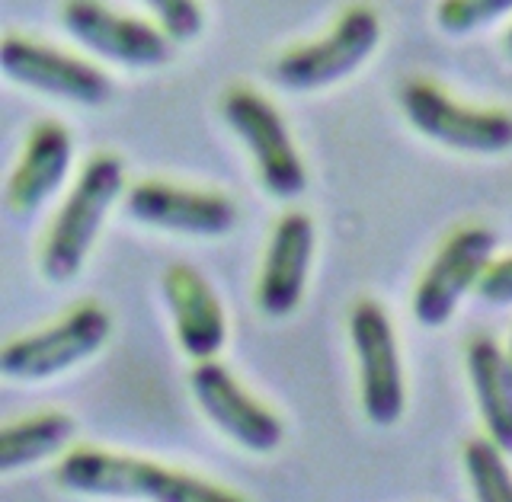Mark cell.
Here are the masks:
<instances>
[{"instance_id":"1","label":"cell","mask_w":512,"mask_h":502,"mask_svg":"<svg viewBox=\"0 0 512 502\" xmlns=\"http://www.w3.org/2000/svg\"><path fill=\"white\" fill-rule=\"evenodd\" d=\"M125 199V167L116 154H93L58 205L39 247V269L48 282L64 285L84 269L103 224Z\"/></svg>"},{"instance_id":"2","label":"cell","mask_w":512,"mask_h":502,"mask_svg":"<svg viewBox=\"0 0 512 502\" xmlns=\"http://www.w3.org/2000/svg\"><path fill=\"white\" fill-rule=\"evenodd\" d=\"M58 483L64 490L100 499H132V502H244L240 496L189 477L167 471L154 461L125 458L112 451L80 448L58 464Z\"/></svg>"},{"instance_id":"3","label":"cell","mask_w":512,"mask_h":502,"mask_svg":"<svg viewBox=\"0 0 512 502\" xmlns=\"http://www.w3.org/2000/svg\"><path fill=\"white\" fill-rule=\"evenodd\" d=\"M381 16L372 4H349L311 42L285 48L269 64L276 87L292 93H314L343 84L375 55L381 42Z\"/></svg>"},{"instance_id":"4","label":"cell","mask_w":512,"mask_h":502,"mask_svg":"<svg viewBox=\"0 0 512 502\" xmlns=\"http://www.w3.org/2000/svg\"><path fill=\"white\" fill-rule=\"evenodd\" d=\"M397 106L413 132L458 154L496 157L512 151V112L503 106H474L439 87L436 80L413 77L397 90Z\"/></svg>"},{"instance_id":"5","label":"cell","mask_w":512,"mask_h":502,"mask_svg":"<svg viewBox=\"0 0 512 502\" xmlns=\"http://www.w3.org/2000/svg\"><path fill=\"white\" fill-rule=\"evenodd\" d=\"M221 119L237 135L260 176L263 189L276 199H298L308 189V167L276 103L253 87H228L221 93Z\"/></svg>"},{"instance_id":"6","label":"cell","mask_w":512,"mask_h":502,"mask_svg":"<svg viewBox=\"0 0 512 502\" xmlns=\"http://www.w3.org/2000/svg\"><path fill=\"white\" fill-rule=\"evenodd\" d=\"M112 317L100 304H77L48 327L16 336L0 352V371L10 381H48L87 362L109 343Z\"/></svg>"},{"instance_id":"7","label":"cell","mask_w":512,"mask_h":502,"mask_svg":"<svg viewBox=\"0 0 512 502\" xmlns=\"http://www.w3.org/2000/svg\"><path fill=\"white\" fill-rule=\"evenodd\" d=\"M349 346L359 368V397L365 419L375 426H394L404 416L407 387L394 323L378 301L365 298L352 304Z\"/></svg>"},{"instance_id":"8","label":"cell","mask_w":512,"mask_h":502,"mask_svg":"<svg viewBox=\"0 0 512 502\" xmlns=\"http://www.w3.org/2000/svg\"><path fill=\"white\" fill-rule=\"evenodd\" d=\"M64 32L84 45L96 58L122 64V68H160L170 58V36L157 23L122 13L103 0H64L61 4Z\"/></svg>"},{"instance_id":"9","label":"cell","mask_w":512,"mask_h":502,"mask_svg":"<svg viewBox=\"0 0 512 502\" xmlns=\"http://www.w3.org/2000/svg\"><path fill=\"white\" fill-rule=\"evenodd\" d=\"M496 256V234L480 224H464L445 237V244L429 259L413 291V317L423 327H445L458 304L474 295L487 263Z\"/></svg>"},{"instance_id":"10","label":"cell","mask_w":512,"mask_h":502,"mask_svg":"<svg viewBox=\"0 0 512 502\" xmlns=\"http://www.w3.org/2000/svg\"><path fill=\"white\" fill-rule=\"evenodd\" d=\"M0 68L13 84L55 96L64 103L100 106L112 96V80L93 61L29 36L10 32L0 45Z\"/></svg>"},{"instance_id":"11","label":"cell","mask_w":512,"mask_h":502,"mask_svg":"<svg viewBox=\"0 0 512 502\" xmlns=\"http://www.w3.org/2000/svg\"><path fill=\"white\" fill-rule=\"evenodd\" d=\"M125 212L144 228L183 237H224L237 228V205L215 189L138 180L125 189Z\"/></svg>"},{"instance_id":"12","label":"cell","mask_w":512,"mask_h":502,"mask_svg":"<svg viewBox=\"0 0 512 502\" xmlns=\"http://www.w3.org/2000/svg\"><path fill=\"white\" fill-rule=\"evenodd\" d=\"M189 387L199 410L240 448L253 451V455H269V451L282 445L285 429L279 416L263 407L253 394H247L244 384L215 359L196 362L189 375Z\"/></svg>"},{"instance_id":"13","label":"cell","mask_w":512,"mask_h":502,"mask_svg":"<svg viewBox=\"0 0 512 502\" xmlns=\"http://www.w3.org/2000/svg\"><path fill=\"white\" fill-rule=\"evenodd\" d=\"M74 164V138L55 119H42L32 125L23 141L7 180V212L13 218H36L52 202L61 186L68 183Z\"/></svg>"},{"instance_id":"14","label":"cell","mask_w":512,"mask_h":502,"mask_svg":"<svg viewBox=\"0 0 512 502\" xmlns=\"http://www.w3.org/2000/svg\"><path fill=\"white\" fill-rule=\"evenodd\" d=\"M314 247L317 231L311 215L285 212L272 224L260 279H256V307L266 317H288L301 304L314 263Z\"/></svg>"},{"instance_id":"15","label":"cell","mask_w":512,"mask_h":502,"mask_svg":"<svg viewBox=\"0 0 512 502\" xmlns=\"http://www.w3.org/2000/svg\"><path fill=\"white\" fill-rule=\"evenodd\" d=\"M164 301L180 349L196 362H208L228 343V317L205 275L189 263H173L164 272Z\"/></svg>"},{"instance_id":"16","label":"cell","mask_w":512,"mask_h":502,"mask_svg":"<svg viewBox=\"0 0 512 502\" xmlns=\"http://www.w3.org/2000/svg\"><path fill=\"white\" fill-rule=\"evenodd\" d=\"M468 375L487 439L512 455V365L506 349L496 346L490 336L471 339Z\"/></svg>"},{"instance_id":"17","label":"cell","mask_w":512,"mask_h":502,"mask_svg":"<svg viewBox=\"0 0 512 502\" xmlns=\"http://www.w3.org/2000/svg\"><path fill=\"white\" fill-rule=\"evenodd\" d=\"M77 423L68 413L48 410L20 423H10L0 432V474H13L45 458L61 455L71 445Z\"/></svg>"},{"instance_id":"18","label":"cell","mask_w":512,"mask_h":502,"mask_svg":"<svg viewBox=\"0 0 512 502\" xmlns=\"http://www.w3.org/2000/svg\"><path fill=\"white\" fill-rule=\"evenodd\" d=\"M464 471L477 502H512V471L506 451L490 439H474L464 448Z\"/></svg>"},{"instance_id":"19","label":"cell","mask_w":512,"mask_h":502,"mask_svg":"<svg viewBox=\"0 0 512 502\" xmlns=\"http://www.w3.org/2000/svg\"><path fill=\"white\" fill-rule=\"evenodd\" d=\"M512 13V0H439L436 26L448 36H471Z\"/></svg>"},{"instance_id":"20","label":"cell","mask_w":512,"mask_h":502,"mask_svg":"<svg viewBox=\"0 0 512 502\" xmlns=\"http://www.w3.org/2000/svg\"><path fill=\"white\" fill-rule=\"evenodd\" d=\"M154 23L167 32L173 42H189L196 39L205 26V13L199 0H141Z\"/></svg>"},{"instance_id":"21","label":"cell","mask_w":512,"mask_h":502,"mask_svg":"<svg viewBox=\"0 0 512 502\" xmlns=\"http://www.w3.org/2000/svg\"><path fill=\"white\" fill-rule=\"evenodd\" d=\"M477 301L490 307H512V253L493 256L474 288Z\"/></svg>"},{"instance_id":"22","label":"cell","mask_w":512,"mask_h":502,"mask_svg":"<svg viewBox=\"0 0 512 502\" xmlns=\"http://www.w3.org/2000/svg\"><path fill=\"white\" fill-rule=\"evenodd\" d=\"M506 52H509V58H512V26H509V32H506Z\"/></svg>"},{"instance_id":"23","label":"cell","mask_w":512,"mask_h":502,"mask_svg":"<svg viewBox=\"0 0 512 502\" xmlns=\"http://www.w3.org/2000/svg\"><path fill=\"white\" fill-rule=\"evenodd\" d=\"M506 355H509V365H512V336H509V349H506Z\"/></svg>"}]
</instances>
